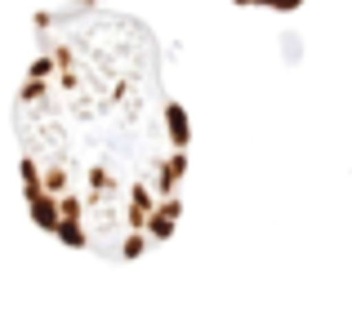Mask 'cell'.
I'll return each mask as SVG.
<instances>
[{"label":"cell","instance_id":"6da1fadb","mask_svg":"<svg viewBox=\"0 0 352 316\" xmlns=\"http://www.w3.org/2000/svg\"><path fill=\"white\" fill-rule=\"evenodd\" d=\"M14 134L27 214L67 249L134 263L174 236L192 134L138 18L98 0L45 9Z\"/></svg>","mask_w":352,"mask_h":316},{"label":"cell","instance_id":"7a4b0ae2","mask_svg":"<svg viewBox=\"0 0 352 316\" xmlns=\"http://www.w3.org/2000/svg\"><path fill=\"white\" fill-rule=\"evenodd\" d=\"M232 5H245V9H272V14H290V9H303L308 0H232Z\"/></svg>","mask_w":352,"mask_h":316}]
</instances>
